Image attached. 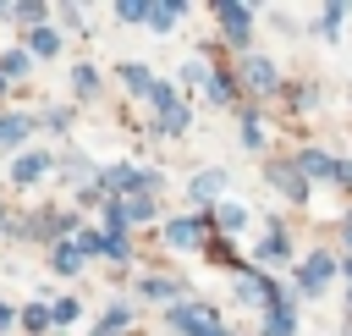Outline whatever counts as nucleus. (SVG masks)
<instances>
[{
	"instance_id": "obj_1",
	"label": "nucleus",
	"mask_w": 352,
	"mask_h": 336,
	"mask_svg": "<svg viewBox=\"0 0 352 336\" xmlns=\"http://www.w3.org/2000/svg\"><path fill=\"white\" fill-rule=\"evenodd\" d=\"M170 325H176L182 336H231L226 319H220L209 303H176V308H170Z\"/></svg>"
},
{
	"instance_id": "obj_2",
	"label": "nucleus",
	"mask_w": 352,
	"mask_h": 336,
	"mask_svg": "<svg viewBox=\"0 0 352 336\" xmlns=\"http://www.w3.org/2000/svg\"><path fill=\"white\" fill-rule=\"evenodd\" d=\"M214 22H220V33H226L231 44H248V33H253V11L236 6V0H220V6H214Z\"/></svg>"
},
{
	"instance_id": "obj_3",
	"label": "nucleus",
	"mask_w": 352,
	"mask_h": 336,
	"mask_svg": "<svg viewBox=\"0 0 352 336\" xmlns=\"http://www.w3.org/2000/svg\"><path fill=\"white\" fill-rule=\"evenodd\" d=\"M330 275H336V259H330V253H308V259L297 264V286H302L308 297H314V292H324V286H330Z\"/></svg>"
},
{
	"instance_id": "obj_4",
	"label": "nucleus",
	"mask_w": 352,
	"mask_h": 336,
	"mask_svg": "<svg viewBox=\"0 0 352 336\" xmlns=\"http://www.w3.org/2000/svg\"><path fill=\"white\" fill-rule=\"evenodd\" d=\"M165 242H170V248H198V242H204V220H198V215L170 220V226H165Z\"/></svg>"
},
{
	"instance_id": "obj_5",
	"label": "nucleus",
	"mask_w": 352,
	"mask_h": 336,
	"mask_svg": "<svg viewBox=\"0 0 352 336\" xmlns=\"http://www.w3.org/2000/svg\"><path fill=\"white\" fill-rule=\"evenodd\" d=\"M44 171H50V154H44V149H28V154H16V165H11V176H16L22 187H28V182H38Z\"/></svg>"
},
{
	"instance_id": "obj_6",
	"label": "nucleus",
	"mask_w": 352,
	"mask_h": 336,
	"mask_svg": "<svg viewBox=\"0 0 352 336\" xmlns=\"http://www.w3.org/2000/svg\"><path fill=\"white\" fill-rule=\"evenodd\" d=\"M242 83H248V88H275V61L248 55V61H242Z\"/></svg>"
},
{
	"instance_id": "obj_7",
	"label": "nucleus",
	"mask_w": 352,
	"mask_h": 336,
	"mask_svg": "<svg viewBox=\"0 0 352 336\" xmlns=\"http://www.w3.org/2000/svg\"><path fill=\"white\" fill-rule=\"evenodd\" d=\"M292 330H297V308L292 303H275L264 314V336H292Z\"/></svg>"
},
{
	"instance_id": "obj_8",
	"label": "nucleus",
	"mask_w": 352,
	"mask_h": 336,
	"mask_svg": "<svg viewBox=\"0 0 352 336\" xmlns=\"http://www.w3.org/2000/svg\"><path fill=\"white\" fill-rule=\"evenodd\" d=\"M182 11H187L182 0H176V6H170V0H160V6H148V28H154V33H170V28L182 22Z\"/></svg>"
},
{
	"instance_id": "obj_9",
	"label": "nucleus",
	"mask_w": 352,
	"mask_h": 336,
	"mask_svg": "<svg viewBox=\"0 0 352 336\" xmlns=\"http://www.w3.org/2000/svg\"><path fill=\"white\" fill-rule=\"evenodd\" d=\"M297 171H302V176H336V160H330L324 149H302V154H297Z\"/></svg>"
},
{
	"instance_id": "obj_10",
	"label": "nucleus",
	"mask_w": 352,
	"mask_h": 336,
	"mask_svg": "<svg viewBox=\"0 0 352 336\" xmlns=\"http://www.w3.org/2000/svg\"><path fill=\"white\" fill-rule=\"evenodd\" d=\"M121 83H126V94H154V77H148L143 61H126L121 66Z\"/></svg>"
},
{
	"instance_id": "obj_11",
	"label": "nucleus",
	"mask_w": 352,
	"mask_h": 336,
	"mask_svg": "<svg viewBox=\"0 0 352 336\" xmlns=\"http://www.w3.org/2000/svg\"><path fill=\"white\" fill-rule=\"evenodd\" d=\"M50 264H55L60 275H77V270H82V253L72 248V237H66V242H55V253H50Z\"/></svg>"
},
{
	"instance_id": "obj_12",
	"label": "nucleus",
	"mask_w": 352,
	"mask_h": 336,
	"mask_svg": "<svg viewBox=\"0 0 352 336\" xmlns=\"http://www.w3.org/2000/svg\"><path fill=\"white\" fill-rule=\"evenodd\" d=\"M220 187H226V171H198V176H192V198H198V204L214 198Z\"/></svg>"
},
{
	"instance_id": "obj_13",
	"label": "nucleus",
	"mask_w": 352,
	"mask_h": 336,
	"mask_svg": "<svg viewBox=\"0 0 352 336\" xmlns=\"http://www.w3.org/2000/svg\"><path fill=\"white\" fill-rule=\"evenodd\" d=\"M258 253H264V259H286V253H292V248H286V231H280L275 220L264 226V242H258Z\"/></svg>"
},
{
	"instance_id": "obj_14",
	"label": "nucleus",
	"mask_w": 352,
	"mask_h": 336,
	"mask_svg": "<svg viewBox=\"0 0 352 336\" xmlns=\"http://www.w3.org/2000/svg\"><path fill=\"white\" fill-rule=\"evenodd\" d=\"M176 292H182V286L165 281V275H148V281H143V297H154V303H170V308H176Z\"/></svg>"
},
{
	"instance_id": "obj_15",
	"label": "nucleus",
	"mask_w": 352,
	"mask_h": 336,
	"mask_svg": "<svg viewBox=\"0 0 352 336\" xmlns=\"http://www.w3.org/2000/svg\"><path fill=\"white\" fill-rule=\"evenodd\" d=\"M270 176H275V187H286L292 198H308V187H302V176H297L292 165H270Z\"/></svg>"
},
{
	"instance_id": "obj_16",
	"label": "nucleus",
	"mask_w": 352,
	"mask_h": 336,
	"mask_svg": "<svg viewBox=\"0 0 352 336\" xmlns=\"http://www.w3.org/2000/svg\"><path fill=\"white\" fill-rule=\"evenodd\" d=\"M33 127V116H0V143H22Z\"/></svg>"
},
{
	"instance_id": "obj_17",
	"label": "nucleus",
	"mask_w": 352,
	"mask_h": 336,
	"mask_svg": "<svg viewBox=\"0 0 352 336\" xmlns=\"http://www.w3.org/2000/svg\"><path fill=\"white\" fill-rule=\"evenodd\" d=\"M28 44H33V55H55V50H60V33H50V28H33V33H28Z\"/></svg>"
},
{
	"instance_id": "obj_18",
	"label": "nucleus",
	"mask_w": 352,
	"mask_h": 336,
	"mask_svg": "<svg viewBox=\"0 0 352 336\" xmlns=\"http://www.w3.org/2000/svg\"><path fill=\"white\" fill-rule=\"evenodd\" d=\"M72 248H77V253H82V259H88V253H104V237H99V231H94V226H82V231H77V237H72Z\"/></svg>"
},
{
	"instance_id": "obj_19",
	"label": "nucleus",
	"mask_w": 352,
	"mask_h": 336,
	"mask_svg": "<svg viewBox=\"0 0 352 336\" xmlns=\"http://www.w3.org/2000/svg\"><path fill=\"white\" fill-rule=\"evenodd\" d=\"M22 325H28V330H50V308H44V303H28V308H22Z\"/></svg>"
},
{
	"instance_id": "obj_20",
	"label": "nucleus",
	"mask_w": 352,
	"mask_h": 336,
	"mask_svg": "<svg viewBox=\"0 0 352 336\" xmlns=\"http://www.w3.org/2000/svg\"><path fill=\"white\" fill-rule=\"evenodd\" d=\"M22 72H28V55H22V50L0 55V77H6V83H11V77H22Z\"/></svg>"
},
{
	"instance_id": "obj_21",
	"label": "nucleus",
	"mask_w": 352,
	"mask_h": 336,
	"mask_svg": "<svg viewBox=\"0 0 352 336\" xmlns=\"http://www.w3.org/2000/svg\"><path fill=\"white\" fill-rule=\"evenodd\" d=\"M116 17H121V22H148V6H143V0H121Z\"/></svg>"
},
{
	"instance_id": "obj_22",
	"label": "nucleus",
	"mask_w": 352,
	"mask_h": 336,
	"mask_svg": "<svg viewBox=\"0 0 352 336\" xmlns=\"http://www.w3.org/2000/svg\"><path fill=\"white\" fill-rule=\"evenodd\" d=\"M148 99H154V110H160V116H170V110H176V94H170V83H154V94H148Z\"/></svg>"
},
{
	"instance_id": "obj_23",
	"label": "nucleus",
	"mask_w": 352,
	"mask_h": 336,
	"mask_svg": "<svg viewBox=\"0 0 352 336\" xmlns=\"http://www.w3.org/2000/svg\"><path fill=\"white\" fill-rule=\"evenodd\" d=\"M104 253H110V259H126V253H132L126 231H104Z\"/></svg>"
},
{
	"instance_id": "obj_24",
	"label": "nucleus",
	"mask_w": 352,
	"mask_h": 336,
	"mask_svg": "<svg viewBox=\"0 0 352 336\" xmlns=\"http://www.w3.org/2000/svg\"><path fill=\"white\" fill-rule=\"evenodd\" d=\"M77 319V297H60L55 308H50V325H72Z\"/></svg>"
},
{
	"instance_id": "obj_25",
	"label": "nucleus",
	"mask_w": 352,
	"mask_h": 336,
	"mask_svg": "<svg viewBox=\"0 0 352 336\" xmlns=\"http://www.w3.org/2000/svg\"><path fill=\"white\" fill-rule=\"evenodd\" d=\"M209 99H220V105L236 99V83H231V77H209Z\"/></svg>"
},
{
	"instance_id": "obj_26",
	"label": "nucleus",
	"mask_w": 352,
	"mask_h": 336,
	"mask_svg": "<svg viewBox=\"0 0 352 336\" xmlns=\"http://www.w3.org/2000/svg\"><path fill=\"white\" fill-rule=\"evenodd\" d=\"M187 127V105H176L170 116H160V132H182Z\"/></svg>"
},
{
	"instance_id": "obj_27",
	"label": "nucleus",
	"mask_w": 352,
	"mask_h": 336,
	"mask_svg": "<svg viewBox=\"0 0 352 336\" xmlns=\"http://www.w3.org/2000/svg\"><path fill=\"white\" fill-rule=\"evenodd\" d=\"M99 88V72L94 66H77V94H94Z\"/></svg>"
},
{
	"instance_id": "obj_28",
	"label": "nucleus",
	"mask_w": 352,
	"mask_h": 336,
	"mask_svg": "<svg viewBox=\"0 0 352 336\" xmlns=\"http://www.w3.org/2000/svg\"><path fill=\"white\" fill-rule=\"evenodd\" d=\"M214 220H220V231H236V226H242V209H236V204H226Z\"/></svg>"
},
{
	"instance_id": "obj_29",
	"label": "nucleus",
	"mask_w": 352,
	"mask_h": 336,
	"mask_svg": "<svg viewBox=\"0 0 352 336\" xmlns=\"http://www.w3.org/2000/svg\"><path fill=\"white\" fill-rule=\"evenodd\" d=\"M242 143H248V149H258V143H264V132H258V121H253V116L242 121Z\"/></svg>"
},
{
	"instance_id": "obj_30",
	"label": "nucleus",
	"mask_w": 352,
	"mask_h": 336,
	"mask_svg": "<svg viewBox=\"0 0 352 336\" xmlns=\"http://www.w3.org/2000/svg\"><path fill=\"white\" fill-rule=\"evenodd\" d=\"M341 17H346L341 6H324V17H319V22H324V33H336V28H341Z\"/></svg>"
},
{
	"instance_id": "obj_31",
	"label": "nucleus",
	"mask_w": 352,
	"mask_h": 336,
	"mask_svg": "<svg viewBox=\"0 0 352 336\" xmlns=\"http://www.w3.org/2000/svg\"><path fill=\"white\" fill-rule=\"evenodd\" d=\"M336 182H352V160H336Z\"/></svg>"
},
{
	"instance_id": "obj_32",
	"label": "nucleus",
	"mask_w": 352,
	"mask_h": 336,
	"mask_svg": "<svg viewBox=\"0 0 352 336\" xmlns=\"http://www.w3.org/2000/svg\"><path fill=\"white\" fill-rule=\"evenodd\" d=\"M6 325H11V308H6V303H0V330H6Z\"/></svg>"
},
{
	"instance_id": "obj_33",
	"label": "nucleus",
	"mask_w": 352,
	"mask_h": 336,
	"mask_svg": "<svg viewBox=\"0 0 352 336\" xmlns=\"http://www.w3.org/2000/svg\"><path fill=\"white\" fill-rule=\"evenodd\" d=\"M0 94H6V77H0Z\"/></svg>"
},
{
	"instance_id": "obj_34",
	"label": "nucleus",
	"mask_w": 352,
	"mask_h": 336,
	"mask_svg": "<svg viewBox=\"0 0 352 336\" xmlns=\"http://www.w3.org/2000/svg\"><path fill=\"white\" fill-rule=\"evenodd\" d=\"M346 275H352V259H346Z\"/></svg>"
},
{
	"instance_id": "obj_35",
	"label": "nucleus",
	"mask_w": 352,
	"mask_h": 336,
	"mask_svg": "<svg viewBox=\"0 0 352 336\" xmlns=\"http://www.w3.org/2000/svg\"><path fill=\"white\" fill-rule=\"evenodd\" d=\"M346 226H352V220H346Z\"/></svg>"
}]
</instances>
